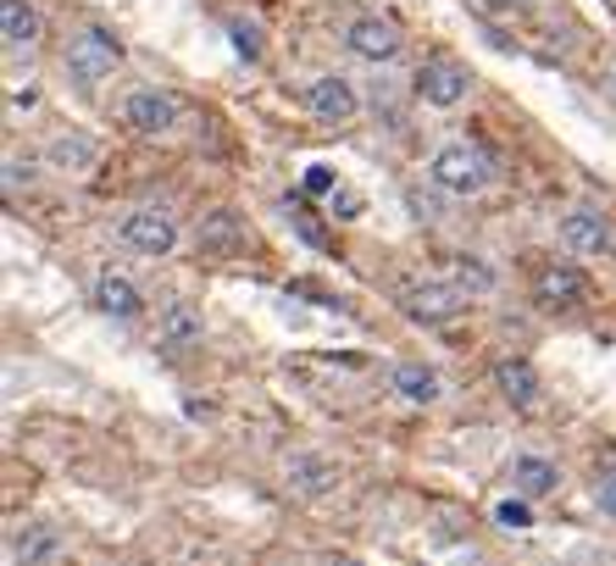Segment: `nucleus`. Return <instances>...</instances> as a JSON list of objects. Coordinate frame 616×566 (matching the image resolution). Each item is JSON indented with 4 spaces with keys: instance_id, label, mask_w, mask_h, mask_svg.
<instances>
[{
    "instance_id": "1",
    "label": "nucleus",
    "mask_w": 616,
    "mask_h": 566,
    "mask_svg": "<svg viewBox=\"0 0 616 566\" xmlns=\"http://www.w3.org/2000/svg\"><path fill=\"white\" fill-rule=\"evenodd\" d=\"M428 178L444 189V195H483L489 184H494V167H489V156L478 151V145H466V140H455V145H444L439 156H433V167H428Z\"/></svg>"
},
{
    "instance_id": "2",
    "label": "nucleus",
    "mask_w": 616,
    "mask_h": 566,
    "mask_svg": "<svg viewBox=\"0 0 616 566\" xmlns=\"http://www.w3.org/2000/svg\"><path fill=\"white\" fill-rule=\"evenodd\" d=\"M117 62H123V51H117V40L106 29H79L68 40V73L79 84H106L117 73Z\"/></svg>"
},
{
    "instance_id": "3",
    "label": "nucleus",
    "mask_w": 616,
    "mask_h": 566,
    "mask_svg": "<svg viewBox=\"0 0 616 566\" xmlns=\"http://www.w3.org/2000/svg\"><path fill=\"white\" fill-rule=\"evenodd\" d=\"M400 311L422 328H444L461 317V289L455 284H439V278H417L400 289Z\"/></svg>"
},
{
    "instance_id": "4",
    "label": "nucleus",
    "mask_w": 616,
    "mask_h": 566,
    "mask_svg": "<svg viewBox=\"0 0 616 566\" xmlns=\"http://www.w3.org/2000/svg\"><path fill=\"white\" fill-rule=\"evenodd\" d=\"M345 51L361 56V62H372V68H389L405 45H400V29H394L389 18L361 12V18H350V29H345Z\"/></svg>"
},
{
    "instance_id": "5",
    "label": "nucleus",
    "mask_w": 616,
    "mask_h": 566,
    "mask_svg": "<svg viewBox=\"0 0 616 566\" xmlns=\"http://www.w3.org/2000/svg\"><path fill=\"white\" fill-rule=\"evenodd\" d=\"M117 239L134 250V256H167L178 245V223L156 206H134L123 223H117Z\"/></svg>"
},
{
    "instance_id": "6",
    "label": "nucleus",
    "mask_w": 616,
    "mask_h": 566,
    "mask_svg": "<svg viewBox=\"0 0 616 566\" xmlns=\"http://www.w3.org/2000/svg\"><path fill=\"white\" fill-rule=\"evenodd\" d=\"M466 90H472V79H466V68H461V62H450V56H433V62H422V68H417V95H422L428 106H439V112L461 106V101H466Z\"/></svg>"
},
{
    "instance_id": "7",
    "label": "nucleus",
    "mask_w": 616,
    "mask_h": 566,
    "mask_svg": "<svg viewBox=\"0 0 616 566\" xmlns=\"http://www.w3.org/2000/svg\"><path fill=\"white\" fill-rule=\"evenodd\" d=\"M306 106H311V117L317 123H328V128H339V123H350L356 117V84L350 79H339V73H322L311 90H306Z\"/></svg>"
},
{
    "instance_id": "8",
    "label": "nucleus",
    "mask_w": 616,
    "mask_h": 566,
    "mask_svg": "<svg viewBox=\"0 0 616 566\" xmlns=\"http://www.w3.org/2000/svg\"><path fill=\"white\" fill-rule=\"evenodd\" d=\"M173 117H178V101H173L167 90H134V95L123 101V123H129L134 134H145V140L167 134Z\"/></svg>"
},
{
    "instance_id": "9",
    "label": "nucleus",
    "mask_w": 616,
    "mask_h": 566,
    "mask_svg": "<svg viewBox=\"0 0 616 566\" xmlns=\"http://www.w3.org/2000/svg\"><path fill=\"white\" fill-rule=\"evenodd\" d=\"M561 239H566V250H577V256H610V245H616L610 223H605L599 212H588V206H577V212L561 217Z\"/></svg>"
},
{
    "instance_id": "10",
    "label": "nucleus",
    "mask_w": 616,
    "mask_h": 566,
    "mask_svg": "<svg viewBox=\"0 0 616 566\" xmlns=\"http://www.w3.org/2000/svg\"><path fill=\"white\" fill-rule=\"evenodd\" d=\"M0 45H7V56H29L40 45V7L34 0H0Z\"/></svg>"
},
{
    "instance_id": "11",
    "label": "nucleus",
    "mask_w": 616,
    "mask_h": 566,
    "mask_svg": "<svg viewBox=\"0 0 616 566\" xmlns=\"http://www.w3.org/2000/svg\"><path fill=\"white\" fill-rule=\"evenodd\" d=\"M533 300H538L544 311H566V306H577V300H583V272L566 267V261L544 267V272L533 278Z\"/></svg>"
},
{
    "instance_id": "12",
    "label": "nucleus",
    "mask_w": 616,
    "mask_h": 566,
    "mask_svg": "<svg viewBox=\"0 0 616 566\" xmlns=\"http://www.w3.org/2000/svg\"><path fill=\"white\" fill-rule=\"evenodd\" d=\"M95 306H101L106 317H123V322L145 317V295H140V289H134L123 272H112V267L95 278Z\"/></svg>"
},
{
    "instance_id": "13",
    "label": "nucleus",
    "mask_w": 616,
    "mask_h": 566,
    "mask_svg": "<svg viewBox=\"0 0 616 566\" xmlns=\"http://www.w3.org/2000/svg\"><path fill=\"white\" fill-rule=\"evenodd\" d=\"M389 383H394V394H400L405 405H433V400H439V372H433L428 361H394V367H389Z\"/></svg>"
},
{
    "instance_id": "14",
    "label": "nucleus",
    "mask_w": 616,
    "mask_h": 566,
    "mask_svg": "<svg viewBox=\"0 0 616 566\" xmlns=\"http://www.w3.org/2000/svg\"><path fill=\"white\" fill-rule=\"evenodd\" d=\"M494 383H500V394L511 400V405H538V372H533V361H522V356H505V361H494Z\"/></svg>"
},
{
    "instance_id": "15",
    "label": "nucleus",
    "mask_w": 616,
    "mask_h": 566,
    "mask_svg": "<svg viewBox=\"0 0 616 566\" xmlns=\"http://www.w3.org/2000/svg\"><path fill=\"white\" fill-rule=\"evenodd\" d=\"M45 156H51V167H62V173H84V167H95V140L79 134V128H68V134H51V140H45Z\"/></svg>"
},
{
    "instance_id": "16",
    "label": "nucleus",
    "mask_w": 616,
    "mask_h": 566,
    "mask_svg": "<svg viewBox=\"0 0 616 566\" xmlns=\"http://www.w3.org/2000/svg\"><path fill=\"white\" fill-rule=\"evenodd\" d=\"M511 483H516L522 500H538V494H555L561 472H555V461H544V455H516V461H511Z\"/></svg>"
},
{
    "instance_id": "17",
    "label": "nucleus",
    "mask_w": 616,
    "mask_h": 566,
    "mask_svg": "<svg viewBox=\"0 0 616 566\" xmlns=\"http://www.w3.org/2000/svg\"><path fill=\"white\" fill-rule=\"evenodd\" d=\"M156 333H162L167 344H201L206 322H201V311H195L189 300H173V306L156 317Z\"/></svg>"
},
{
    "instance_id": "18",
    "label": "nucleus",
    "mask_w": 616,
    "mask_h": 566,
    "mask_svg": "<svg viewBox=\"0 0 616 566\" xmlns=\"http://www.w3.org/2000/svg\"><path fill=\"white\" fill-rule=\"evenodd\" d=\"M201 250H212V256H239V250H245V228H239L228 212H212V217L201 223Z\"/></svg>"
},
{
    "instance_id": "19",
    "label": "nucleus",
    "mask_w": 616,
    "mask_h": 566,
    "mask_svg": "<svg viewBox=\"0 0 616 566\" xmlns=\"http://www.w3.org/2000/svg\"><path fill=\"white\" fill-rule=\"evenodd\" d=\"M289 483H295L300 494H328V488L339 483V472H333L328 461H317V455H295V461H289Z\"/></svg>"
},
{
    "instance_id": "20",
    "label": "nucleus",
    "mask_w": 616,
    "mask_h": 566,
    "mask_svg": "<svg viewBox=\"0 0 616 566\" xmlns=\"http://www.w3.org/2000/svg\"><path fill=\"white\" fill-rule=\"evenodd\" d=\"M51 549H57V538H51L45 527H18V533H12V560H18V566H40Z\"/></svg>"
},
{
    "instance_id": "21",
    "label": "nucleus",
    "mask_w": 616,
    "mask_h": 566,
    "mask_svg": "<svg viewBox=\"0 0 616 566\" xmlns=\"http://www.w3.org/2000/svg\"><path fill=\"white\" fill-rule=\"evenodd\" d=\"M228 40L239 45L245 62H261V56H267V34H261L256 18H228Z\"/></svg>"
},
{
    "instance_id": "22",
    "label": "nucleus",
    "mask_w": 616,
    "mask_h": 566,
    "mask_svg": "<svg viewBox=\"0 0 616 566\" xmlns=\"http://www.w3.org/2000/svg\"><path fill=\"white\" fill-rule=\"evenodd\" d=\"M494 516H500L505 527H527V522H533V511H527V500H500V505H494Z\"/></svg>"
},
{
    "instance_id": "23",
    "label": "nucleus",
    "mask_w": 616,
    "mask_h": 566,
    "mask_svg": "<svg viewBox=\"0 0 616 566\" xmlns=\"http://www.w3.org/2000/svg\"><path fill=\"white\" fill-rule=\"evenodd\" d=\"M333 189H339V178H333L328 167H311V173H306V195H317V200H328Z\"/></svg>"
},
{
    "instance_id": "24",
    "label": "nucleus",
    "mask_w": 616,
    "mask_h": 566,
    "mask_svg": "<svg viewBox=\"0 0 616 566\" xmlns=\"http://www.w3.org/2000/svg\"><path fill=\"white\" fill-rule=\"evenodd\" d=\"M594 500H599V511H610V516H616V466H610V472H599Z\"/></svg>"
},
{
    "instance_id": "25",
    "label": "nucleus",
    "mask_w": 616,
    "mask_h": 566,
    "mask_svg": "<svg viewBox=\"0 0 616 566\" xmlns=\"http://www.w3.org/2000/svg\"><path fill=\"white\" fill-rule=\"evenodd\" d=\"M29 178H34V173H29V162H18V156H12V151H7V189H12V195H18V189H23V184H29Z\"/></svg>"
},
{
    "instance_id": "26",
    "label": "nucleus",
    "mask_w": 616,
    "mask_h": 566,
    "mask_svg": "<svg viewBox=\"0 0 616 566\" xmlns=\"http://www.w3.org/2000/svg\"><path fill=\"white\" fill-rule=\"evenodd\" d=\"M483 7H489V12H522L527 0H483Z\"/></svg>"
},
{
    "instance_id": "27",
    "label": "nucleus",
    "mask_w": 616,
    "mask_h": 566,
    "mask_svg": "<svg viewBox=\"0 0 616 566\" xmlns=\"http://www.w3.org/2000/svg\"><path fill=\"white\" fill-rule=\"evenodd\" d=\"M34 101H40V90H18V95H12V106H18V112H29Z\"/></svg>"
},
{
    "instance_id": "28",
    "label": "nucleus",
    "mask_w": 616,
    "mask_h": 566,
    "mask_svg": "<svg viewBox=\"0 0 616 566\" xmlns=\"http://www.w3.org/2000/svg\"><path fill=\"white\" fill-rule=\"evenodd\" d=\"M328 566H367V560H356V555H333Z\"/></svg>"
}]
</instances>
